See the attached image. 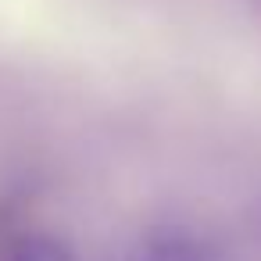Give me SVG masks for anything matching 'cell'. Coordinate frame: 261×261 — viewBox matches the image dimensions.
Returning a JSON list of instances; mask_svg holds the SVG:
<instances>
[{
    "label": "cell",
    "mask_w": 261,
    "mask_h": 261,
    "mask_svg": "<svg viewBox=\"0 0 261 261\" xmlns=\"http://www.w3.org/2000/svg\"><path fill=\"white\" fill-rule=\"evenodd\" d=\"M0 261H79L75 250L54 232H22L0 254Z\"/></svg>",
    "instance_id": "cell-2"
},
{
    "label": "cell",
    "mask_w": 261,
    "mask_h": 261,
    "mask_svg": "<svg viewBox=\"0 0 261 261\" xmlns=\"http://www.w3.org/2000/svg\"><path fill=\"white\" fill-rule=\"evenodd\" d=\"M118 261H225L218 243L193 225H150L129 240Z\"/></svg>",
    "instance_id": "cell-1"
}]
</instances>
